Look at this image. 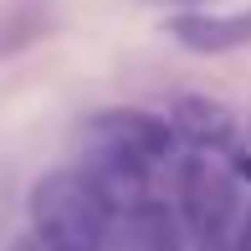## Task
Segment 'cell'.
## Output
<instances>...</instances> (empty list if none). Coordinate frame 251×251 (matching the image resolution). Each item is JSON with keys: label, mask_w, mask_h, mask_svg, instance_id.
I'll return each instance as SVG.
<instances>
[{"label": "cell", "mask_w": 251, "mask_h": 251, "mask_svg": "<svg viewBox=\"0 0 251 251\" xmlns=\"http://www.w3.org/2000/svg\"><path fill=\"white\" fill-rule=\"evenodd\" d=\"M113 251H185V221L169 200H149L139 210L118 215L113 226Z\"/></svg>", "instance_id": "cell-7"}, {"label": "cell", "mask_w": 251, "mask_h": 251, "mask_svg": "<svg viewBox=\"0 0 251 251\" xmlns=\"http://www.w3.org/2000/svg\"><path fill=\"white\" fill-rule=\"evenodd\" d=\"M195 251H241V246H236V236H231V241H195Z\"/></svg>", "instance_id": "cell-10"}, {"label": "cell", "mask_w": 251, "mask_h": 251, "mask_svg": "<svg viewBox=\"0 0 251 251\" xmlns=\"http://www.w3.org/2000/svg\"><path fill=\"white\" fill-rule=\"evenodd\" d=\"M118 215L102 205L82 169H51L31 190V231L67 251H113Z\"/></svg>", "instance_id": "cell-1"}, {"label": "cell", "mask_w": 251, "mask_h": 251, "mask_svg": "<svg viewBox=\"0 0 251 251\" xmlns=\"http://www.w3.org/2000/svg\"><path fill=\"white\" fill-rule=\"evenodd\" d=\"M87 175V185L102 195L113 215H128L139 210V205L154 200V169L139 164L133 154H118V149H102V144H82V164H77Z\"/></svg>", "instance_id": "cell-4"}, {"label": "cell", "mask_w": 251, "mask_h": 251, "mask_svg": "<svg viewBox=\"0 0 251 251\" xmlns=\"http://www.w3.org/2000/svg\"><path fill=\"white\" fill-rule=\"evenodd\" d=\"M16 251H67V246H56V241H47V236L31 231V236H21V241H16Z\"/></svg>", "instance_id": "cell-8"}, {"label": "cell", "mask_w": 251, "mask_h": 251, "mask_svg": "<svg viewBox=\"0 0 251 251\" xmlns=\"http://www.w3.org/2000/svg\"><path fill=\"white\" fill-rule=\"evenodd\" d=\"M82 144H102V149L133 154L149 169L179 164V149H185L175 123L164 113H149V108H102V113H93L87 128H82Z\"/></svg>", "instance_id": "cell-3"}, {"label": "cell", "mask_w": 251, "mask_h": 251, "mask_svg": "<svg viewBox=\"0 0 251 251\" xmlns=\"http://www.w3.org/2000/svg\"><path fill=\"white\" fill-rule=\"evenodd\" d=\"M164 31L185 51L221 56V51L251 47V10H179V16L164 21Z\"/></svg>", "instance_id": "cell-6"}, {"label": "cell", "mask_w": 251, "mask_h": 251, "mask_svg": "<svg viewBox=\"0 0 251 251\" xmlns=\"http://www.w3.org/2000/svg\"><path fill=\"white\" fill-rule=\"evenodd\" d=\"M236 246H241V251H251V205L241 210V226H236Z\"/></svg>", "instance_id": "cell-9"}, {"label": "cell", "mask_w": 251, "mask_h": 251, "mask_svg": "<svg viewBox=\"0 0 251 251\" xmlns=\"http://www.w3.org/2000/svg\"><path fill=\"white\" fill-rule=\"evenodd\" d=\"M175 123L179 144L185 149H200V154H236V113L215 98H200V93H179L164 113Z\"/></svg>", "instance_id": "cell-5"}, {"label": "cell", "mask_w": 251, "mask_h": 251, "mask_svg": "<svg viewBox=\"0 0 251 251\" xmlns=\"http://www.w3.org/2000/svg\"><path fill=\"white\" fill-rule=\"evenodd\" d=\"M175 210L195 241H231L241 226V190L236 175L215 154H179L175 164Z\"/></svg>", "instance_id": "cell-2"}]
</instances>
